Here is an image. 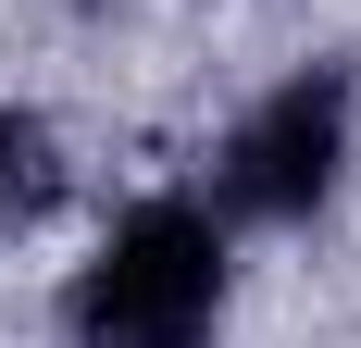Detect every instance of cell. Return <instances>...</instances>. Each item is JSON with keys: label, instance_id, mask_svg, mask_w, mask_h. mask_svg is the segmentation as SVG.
<instances>
[{"label": "cell", "instance_id": "6da1fadb", "mask_svg": "<svg viewBox=\"0 0 361 348\" xmlns=\"http://www.w3.org/2000/svg\"><path fill=\"white\" fill-rule=\"evenodd\" d=\"M75 348H212L224 323V211L212 199H137L100 237V261L63 299Z\"/></svg>", "mask_w": 361, "mask_h": 348}, {"label": "cell", "instance_id": "7a4b0ae2", "mask_svg": "<svg viewBox=\"0 0 361 348\" xmlns=\"http://www.w3.org/2000/svg\"><path fill=\"white\" fill-rule=\"evenodd\" d=\"M336 174H349V75L312 63L287 75L274 100L237 112V137L212 162V211L224 224H312L336 199Z\"/></svg>", "mask_w": 361, "mask_h": 348}, {"label": "cell", "instance_id": "3957f363", "mask_svg": "<svg viewBox=\"0 0 361 348\" xmlns=\"http://www.w3.org/2000/svg\"><path fill=\"white\" fill-rule=\"evenodd\" d=\"M50 187H63V162H50V125L0 100V224H25V211H50Z\"/></svg>", "mask_w": 361, "mask_h": 348}]
</instances>
